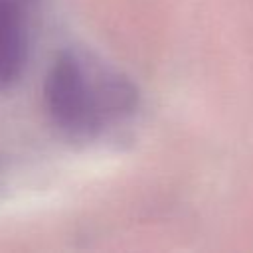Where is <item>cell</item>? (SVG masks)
I'll list each match as a JSON object with an SVG mask.
<instances>
[{"label":"cell","instance_id":"cell-1","mask_svg":"<svg viewBox=\"0 0 253 253\" xmlns=\"http://www.w3.org/2000/svg\"><path fill=\"white\" fill-rule=\"evenodd\" d=\"M138 103L126 75L81 47L59 51L43 81L45 113L73 142H95L126 126Z\"/></svg>","mask_w":253,"mask_h":253},{"label":"cell","instance_id":"cell-2","mask_svg":"<svg viewBox=\"0 0 253 253\" xmlns=\"http://www.w3.org/2000/svg\"><path fill=\"white\" fill-rule=\"evenodd\" d=\"M28 51L26 6L20 0H0V91L20 79Z\"/></svg>","mask_w":253,"mask_h":253},{"label":"cell","instance_id":"cell-3","mask_svg":"<svg viewBox=\"0 0 253 253\" xmlns=\"http://www.w3.org/2000/svg\"><path fill=\"white\" fill-rule=\"evenodd\" d=\"M20 2H22V4H24V6L28 8V6H32V4H36L38 0H20Z\"/></svg>","mask_w":253,"mask_h":253}]
</instances>
